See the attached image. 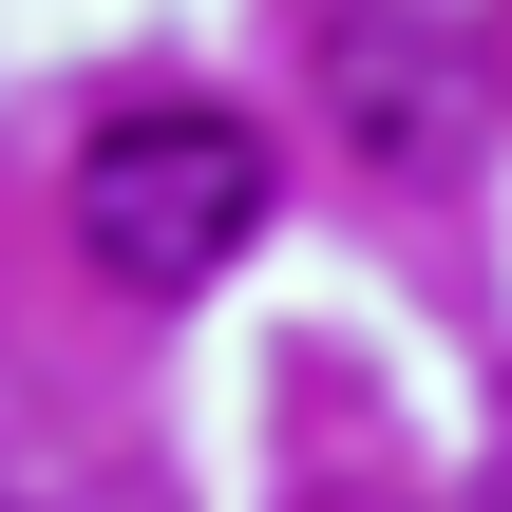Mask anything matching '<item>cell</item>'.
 <instances>
[{"label": "cell", "mask_w": 512, "mask_h": 512, "mask_svg": "<svg viewBox=\"0 0 512 512\" xmlns=\"http://www.w3.org/2000/svg\"><path fill=\"white\" fill-rule=\"evenodd\" d=\"M266 190H285V171H266V133H247V114L152 95V114H114V133L76 152V247H95V285L190 304V285H228V266H247Z\"/></svg>", "instance_id": "1"}, {"label": "cell", "mask_w": 512, "mask_h": 512, "mask_svg": "<svg viewBox=\"0 0 512 512\" xmlns=\"http://www.w3.org/2000/svg\"><path fill=\"white\" fill-rule=\"evenodd\" d=\"M475 512H512V437H494V475H475Z\"/></svg>", "instance_id": "3"}, {"label": "cell", "mask_w": 512, "mask_h": 512, "mask_svg": "<svg viewBox=\"0 0 512 512\" xmlns=\"http://www.w3.org/2000/svg\"><path fill=\"white\" fill-rule=\"evenodd\" d=\"M285 512H418V494H380V475H323V494H285Z\"/></svg>", "instance_id": "2"}]
</instances>
